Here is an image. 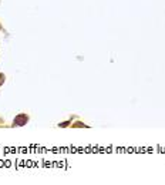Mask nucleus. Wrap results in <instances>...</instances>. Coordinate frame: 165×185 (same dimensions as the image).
Listing matches in <instances>:
<instances>
[{
    "mask_svg": "<svg viewBox=\"0 0 165 185\" xmlns=\"http://www.w3.org/2000/svg\"><path fill=\"white\" fill-rule=\"evenodd\" d=\"M27 121H29V117H27L26 114H19L17 117H14L13 125H17V127H20V125H24Z\"/></svg>",
    "mask_w": 165,
    "mask_h": 185,
    "instance_id": "obj_1",
    "label": "nucleus"
}]
</instances>
